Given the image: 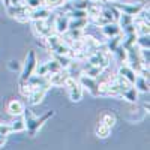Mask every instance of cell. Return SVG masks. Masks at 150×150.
<instances>
[{
    "instance_id": "8",
    "label": "cell",
    "mask_w": 150,
    "mask_h": 150,
    "mask_svg": "<svg viewBox=\"0 0 150 150\" xmlns=\"http://www.w3.org/2000/svg\"><path fill=\"white\" fill-rule=\"evenodd\" d=\"M69 29V17L65 14H60V15H56V20H54V32L57 35H63L66 33Z\"/></svg>"
},
{
    "instance_id": "24",
    "label": "cell",
    "mask_w": 150,
    "mask_h": 150,
    "mask_svg": "<svg viewBox=\"0 0 150 150\" xmlns=\"http://www.w3.org/2000/svg\"><path fill=\"white\" fill-rule=\"evenodd\" d=\"M132 23H134V17H131V15H128V14H123V12H120L119 20H117V24L120 26V29L125 27V26H129V24H132Z\"/></svg>"
},
{
    "instance_id": "9",
    "label": "cell",
    "mask_w": 150,
    "mask_h": 150,
    "mask_svg": "<svg viewBox=\"0 0 150 150\" xmlns=\"http://www.w3.org/2000/svg\"><path fill=\"white\" fill-rule=\"evenodd\" d=\"M26 83L32 87V89H38V87H47V89H50V87H51V84H50V81H48V75L33 74Z\"/></svg>"
},
{
    "instance_id": "4",
    "label": "cell",
    "mask_w": 150,
    "mask_h": 150,
    "mask_svg": "<svg viewBox=\"0 0 150 150\" xmlns=\"http://www.w3.org/2000/svg\"><path fill=\"white\" fill-rule=\"evenodd\" d=\"M6 11H8V14L12 17V18H15L17 21H21V23H24V21H29L30 18H29V12H30V9L24 5V3H20V5H15V6H6Z\"/></svg>"
},
{
    "instance_id": "1",
    "label": "cell",
    "mask_w": 150,
    "mask_h": 150,
    "mask_svg": "<svg viewBox=\"0 0 150 150\" xmlns=\"http://www.w3.org/2000/svg\"><path fill=\"white\" fill-rule=\"evenodd\" d=\"M54 116V111H47L44 112L42 116L36 117L32 111L26 110L24 108V112H23V117H24V123H26V131L30 137H35L38 132H39V129L44 126V123H47L50 119H51Z\"/></svg>"
},
{
    "instance_id": "34",
    "label": "cell",
    "mask_w": 150,
    "mask_h": 150,
    "mask_svg": "<svg viewBox=\"0 0 150 150\" xmlns=\"http://www.w3.org/2000/svg\"><path fill=\"white\" fill-rule=\"evenodd\" d=\"M20 3H21V0H11L9 2L11 6H15V5H20Z\"/></svg>"
},
{
    "instance_id": "37",
    "label": "cell",
    "mask_w": 150,
    "mask_h": 150,
    "mask_svg": "<svg viewBox=\"0 0 150 150\" xmlns=\"http://www.w3.org/2000/svg\"><path fill=\"white\" fill-rule=\"evenodd\" d=\"M104 2H108V3H111V2H116V0H104Z\"/></svg>"
},
{
    "instance_id": "32",
    "label": "cell",
    "mask_w": 150,
    "mask_h": 150,
    "mask_svg": "<svg viewBox=\"0 0 150 150\" xmlns=\"http://www.w3.org/2000/svg\"><path fill=\"white\" fill-rule=\"evenodd\" d=\"M9 69H11V71H18V69H20L18 62H17V60H11V62H9Z\"/></svg>"
},
{
    "instance_id": "3",
    "label": "cell",
    "mask_w": 150,
    "mask_h": 150,
    "mask_svg": "<svg viewBox=\"0 0 150 150\" xmlns=\"http://www.w3.org/2000/svg\"><path fill=\"white\" fill-rule=\"evenodd\" d=\"M63 87H66V89H68V93H69V98H71L72 102H78V101H81V99H83V92H84V89L80 86V83H78L77 78L68 77Z\"/></svg>"
},
{
    "instance_id": "29",
    "label": "cell",
    "mask_w": 150,
    "mask_h": 150,
    "mask_svg": "<svg viewBox=\"0 0 150 150\" xmlns=\"http://www.w3.org/2000/svg\"><path fill=\"white\" fill-rule=\"evenodd\" d=\"M24 5L29 9H36V8L44 6V0H24Z\"/></svg>"
},
{
    "instance_id": "23",
    "label": "cell",
    "mask_w": 150,
    "mask_h": 150,
    "mask_svg": "<svg viewBox=\"0 0 150 150\" xmlns=\"http://www.w3.org/2000/svg\"><path fill=\"white\" fill-rule=\"evenodd\" d=\"M135 23V32L137 35H149L150 29H149V23L144 21H134Z\"/></svg>"
},
{
    "instance_id": "30",
    "label": "cell",
    "mask_w": 150,
    "mask_h": 150,
    "mask_svg": "<svg viewBox=\"0 0 150 150\" xmlns=\"http://www.w3.org/2000/svg\"><path fill=\"white\" fill-rule=\"evenodd\" d=\"M35 74H38V75H48L47 63H36V68H35Z\"/></svg>"
},
{
    "instance_id": "18",
    "label": "cell",
    "mask_w": 150,
    "mask_h": 150,
    "mask_svg": "<svg viewBox=\"0 0 150 150\" xmlns=\"http://www.w3.org/2000/svg\"><path fill=\"white\" fill-rule=\"evenodd\" d=\"M9 126H11V132H23V131H26V123H24L23 114L17 116V120H14Z\"/></svg>"
},
{
    "instance_id": "2",
    "label": "cell",
    "mask_w": 150,
    "mask_h": 150,
    "mask_svg": "<svg viewBox=\"0 0 150 150\" xmlns=\"http://www.w3.org/2000/svg\"><path fill=\"white\" fill-rule=\"evenodd\" d=\"M36 63H38V59H36L35 51H29V54H27V57H26V62H24V66H23V69H21L20 83H26V81L32 77V75L35 74Z\"/></svg>"
},
{
    "instance_id": "27",
    "label": "cell",
    "mask_w": 150,
    "mask_h": 150,
    "mask_svg": "<svg viewBox=\"0 0 150 150\" xmlns=\"http://www.w3.org/2000/svg\"><path fill=\"white\" fill-rule=\"evenodd\" d=\"M102 123H105L107 126H110V128H112L116 125V116L114 114H111V112H105V114L102 116V120H101Z\"/></svg>"
},
{
    "instance_id": "7",
    "label": "cell",
    "mask_w": 150,
    "mask_h": 150,
    "mask_svg": "<svg viewBox=\"0 0 150 150\" xmlns=\"http://www.w3.org/2000/svg\"><path fill=\"white\" fill-rule=\"evenodd\" d=\"M50 89H47V87H38V89H32V92L27 95V101L30 105H39L42 101H44V98L47 95Z\"/></svg>"
},
{
    "instance_id": "17",
    "label": "cell",
    "mask_w": 150,
    "mask_h": 150,
    "mask_svg": "<svg viewBox=\"0 0 150 150\" xmlns=\"http://www.w3.org/2000/svg\"><path fill=\"white\" fill-rule=\"evenodd\" d=\"M95 134H96V137L98 138H108L110 137V134H111V128L110 126H107L105 123H98L96 125V128H95Z\"/></svg>"
},
{
    "instance_id": "31",
    "label": "cell",
    "mask_w": 150,
    "mask_h": 150,
    "mask_svg": "<svg viewBox=\"0 0 150 150\" xmlns=\"http://www.w3.org/2000/svg\"><path fill=\"white\" fill-rule=\"evenodd\" d=\"M0 134H3V135H9L11 134V126L8 123H0Z\"/></svg>"
},
{
    "instance_id": "19",
    "label": "cell",
    "mask_w": 150,
    "mask_h": 150,
    "mask_svg": "<svg viewBox=\"0 0 150 150\" xmlns=\"http://www.w3.org/2000/svg\"><path fill=\"white\" fill-rule=\"evenodd\" d=\"M122 38H123V35L120 33V35H117V36H112V38H108V44L105 45V48L108 50L110 53H114L116 50H117V47L122 44Z\"/></svg>"
},
{
    "instance_id": "6",
    "label": "cell",
    "mask_w": 150,
    "mask_h": 150,
    "mask_svg": "<svg viewBox=\"0 0 150 150\" xmlns=\"http://www.w3.org/2000/svg\"><path fill=\"white\" fill-rule=\"evenodd\" d=\"M112 5H114L120 12H123V14H128L131 17H135L138 12L144 8V3H116V2H111Z\"/></svg>"
},
{
    "instance_id": "13",
    "label": "cell",
    "mask_w": 150,
    "mask_h": 150,
    "mask_svg": "<svg viewBox=\"0 0 150 150\" xmlns=\"http://www.w3.org/2000/svg\"><path fill=\"white\" fill-rule=\"evenodd\" d=\"M24 104L21 101H17V99H12V101L8 104V112L12 116V117H17V116H21L24 112Z\"/></svg>"
},
{
    "instance_id": "36",
    "label": "cell",
    "mask_w": 150,
    "mask_h": 150,
    "mask_svg": "<svg viewBox=\"0 0 150 150\" xmlns=\"http://www.w3.org/2000/svg\"><path fill=\"white\" fill-rule=\"evenodd\" d=\"M87 2H99V3H102L104 0H87Z\"/></svg>"
},
{
    "instance_id": "35",
    "label": "cell",
    "mask_w": 150,
    "mask_h": 150,
    "mask_svg": "<svg viewBox=\"0 0 150 150\" xmlns=\"http://www.w3.org/2000/svg\"><path fill=\"white\" fill-rule=\"evenodd\" d=\"M9 2H11V0H3V5L5 6H9Z\"/></svg>"
},
{
    "instance_id": "10",
    "label": "cell",
    "mask_w": 150,
    "mask_h": 150,
    "mask_svg": "<svg viewBox=\"0 0 150 150\" xmlns=\"http://www.w3.org/2000/svg\"><path fill=\"white\" fill-rule=\"evenodd\" d=\"M68 77H69L68 71L62 69V71H59L56 74H50L48 75V81H50V84L54 86V87H62V86H65V81H66Z\"/></svg>"
},
{
    "instance_id": "33",
    "label": "cell",
    "mask_w": 150,
    "mask_h": 150,
    "mask_svg": "<svg viewBox=\"0 0 150 150\" xmlns=\"http://www.w3.org/2000/svg\"><path fill=\"white\" fill-rule=\"evenodd\" d=\"M6 137H8V135L0 134V147H3V146H5V143H6Z\"/></svg>"
},
{
    "instance_id": "20",
    "label": "cell",
    "mask_w": 150,
    "mask_h": 150,
    "mask_svg": "<svg viewBox=\"0 0 150 150\" xmlns=\"http://www.w3.org/2000/svg\"><path fill=\"white\" fill-rule=\"evenodd\" d=\"M89 24V18H69V29H84Z\"/></svg>"
},
{
    "instance_id": "14",
    "label": "cell",
    "mask_w": 150,
    "mask_h": 150,
    "mask_svg": "<svg viewBox=\"0 0 150 150\" xmlns=\"http://www.w3.org/2000/svg\"><path fill=\"white\" fill-rule=\"evenodd\" d=\"M119 75H122V77L126 80L129 84H134V81H135V77H137V72L129 66V65H123L122 63V66L119 68V72H117Z\"/></svg>"
},
{
    "instance_id": "22",
    "label": "cell",
    "mask_w": 150,
    "mask_h": 150,
    "mask_svg": "<svg viewBox=\"0 0 150 150\" xmlns=\"http://www.w3.org/2000/svg\"><path fill=\"white\" fill-rule=\"evenodd\" d=\"M54 59L59 62V65H60L62 69H68L69 65L72 63V60H74L71 56H59V54H54Z\"/></svg>"
},
{
    "instance_id": "12",
    "label": "cell",
    "mask_w": 150,
    "mask_h": 150,
    "mask_svg": "<svg viewBox=\"0 0 150 150\" xmlns=\"http://www.w3.org/2000/svg\"><path fill=\"white\" fill-rule=\"evenodd\" d=\"M50 14H51V9L47 8V6L44 5V6H41V8L30 9V12H29V18H30L32 21H35V20H45V18H48Z\"/></svg>"
},
{
    "instance_id": "25",
    "label": "cell",
    "mask_w": 150,
    "mask_h": 150,
    "mask_svg": "<svg viewBox=\"0 0 150 150\" xmlns=\"http://www.w3.org/2000/svg\"><path fill=\"white\" fill-rule=\"evenodd\" d=\"M112 54H116L117 60L120 62V63H126V57H128V53H126V48H123L122 45L117 47V50Z\"/></svg>"
},
{
    "instance_id": "28",
    "label": "cell",
    "mask_w": 150,
    "mask_h": 150,
    "mask_svg": "<svg viewBox=\"0 0 150 150\" xmlns=\"http://www.w3.org/2000/svg\"><path fill=\"white\" fill-rule=\"evenodd\" d=\"M66 2V0H44V5L50 9H54V8H60L63 6V3Z\"/></svg>"
},
{
    "instance_id": "26",
    "label": "cell",
    "mask_w": 150,
    "mask_h": 150,
    "mask_svg": "<svg viewBox=\"0 0 150 150\" xmlns=\"http://www.w3.org/2000/svg\"><path fill=\"white\" fill-rule=\"evenodd\" d=\"M47 69H48V75L50 74H56V72H59V71H62V68H60V65H59V62L53 57L50 62H47Z\"/></svg>"
},
{
    "instance_id": "16",
    "label": "cell",
    "mask_w": 150,
    "mask_h": 150,
    "mask_svg": "<svg viewBox=\"0 0 150 150\" xmlns=\"http://www.w3.org/2000/svg\"><path fill=\"white\" fill-rule=\"evenodd\" d=\"M120 96H123V99H126L128 102H132L134 104V102H137V99H138V90L134 87V84H131L126 90L122 92Z\"/></svg>"
},
{
    "instance_id": "5",
    "label": "cell",
    "mask_w": 150,
    "mask_h": 150,
    "mask_svg": "<svg viewBox=\"0 0 150 150\" xmlns=\"http://www.w3.org/2000/svg\"><path fill=\"white\" fill-rule=\"evenodd\" d=\"M77 80H78L80 86L83 87V89H86L90 95L99 96V89H98L99 81H98V78H93V77H89V75H86V74H81Z\"/></svg>"
},
{
    "instance_id": "15",
    "label": "cell",
    "mask_w": 150,
    "mask_h": 150,
    "mask_svg": "<svg viewBox=\"0 0 150 150\" xmlns=\"http://www.w3.org/2000/svg\"><path fill=\"white\" fill-rule=\"evenodd\" d=\"M134 87L138 92H141V93H149V78L141 77V75L137 74L135 81H134Z\"/></svg>"
},
{
    "instance_id": "21",
    "label": "cell",
    "mask_w": 150,
    "mask_h": 150,
    "mask_svg": "<svg viewBox=\"0 0 150 150\" xmlns=\"http://www.w3.org/2000/svg\"><path fill=\"white\" fill-rule=\"evenodd\" d=\"M135 45L138 48H150V38H149V35H137Z\"/></svg>"
},
{
    "instance_id": "11",
    "label": "cell",
    "mask_w": 150,
    "mask_h": 150,
    "mask_svg": "<svg viewBox=\"0 0 150 150\" xmlns=\"http://www.w3.org/2000/svg\"><path fill=\"white\" fill-rule=\"evenodd\" d=\"M101 32L105 38H112V36L120 35L122 29L116 21H111V23H107V24H104V26H101Z\"/></svg>"
}]
</instances>
